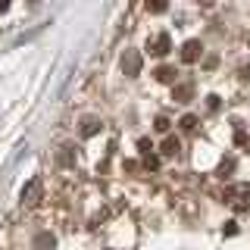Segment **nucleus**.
<instances>
[{
  "instance_id": "nucleus-11",
  "label": "nucleus",
  "mask_w": 250,
  "mask_h": 250,
  "mask_svg": "<svg viewBox=\"0 0 250 250\" xmlns=\"http://www.w3.org/2000/svg\"><path fill=\"white\" fill-rule=\"evenodd\" d=\"M231 169H234V160H225L222 166H219V172H222V175H225V172H231Z\"/></svg>"
},
{
  "instance_id": "nucleus-9",
  "label": "nucleus",
  "mask_w": 250,
  "mask_h": 250,
  "mask_svg": "<svg viewBox=\"0 0 250 250\" xmlns=\"http://www.w3.org/2000/svg\"><path fill=\"white\" fill-rule=\"evenodd\" d=\"M194 125H197L194 116H185V119H182V128H188V131H194Z\"/></svg>"
},
{
  "instance_id": "nucleus-2",
  "label": "nucleus",
  "mask_w": 250,
  "mask_h": 250,
  "mask_svg": "<svg viewBox=\"0 0 250 250\" xmlns=\"http://www.w3.org/2000/svg\"><path fill=\"white\" fill-rule=\"evenodd\" d=\"M122 72L128 75V78H135V75L141 72V57H138L135 50H128V53L122 57Z\"/></svg>"
},
{
  "instance_id": "nucleus-6",
  "label": "nucleus",
  "mask_w": 250,
  "mask_h": 250,
  "mask_svg": "<svg viewBox=\"0 0 250 250\" xmlns=\"http://www.w3.org/2000/svg\"><path fill=\"white\" fill-rule=\"evenodd\" d=\"M100 125H104L100 119H84V128H82V135H84V138L97 135V131H100Z\"/></svg>"
},
{
  "instance_id": "nucleus-3",
  "label": "nucleus",
  "mask_w": 250,
  "mask_h": 250,
  "mask_svg": "<svg viewBox=\"0 0 250 250\" xmlns=\"http://www.w3.org/2000/svg\"><path fill=\"white\" fill-rule=\"evenodd\" d=\"M169 50H172V41H169V35H156L153 41H150V53H153V57H166Z\"/></svg>"
},
{
  "instance_id": "nucleus-8",
  "label": "nucleus",
  "mask_w": 250,
  "mask_h": 250,
  "mask_svg": "<svg viewBox=\"0 0 250 250\" xmlns=\"http://www.w3.org/2000/svg\"><path fill=\"white\" fill-rule=\"evenodd\" d=\"M163 153H166V156H175L178 153V138H169L166 144H163Z\"/></svg>"
},
{
  "instance_id": "nucleus-5",
  "label": "nucleus",
  "mask_w": 250,
  "mask_h": 250,
  "mask_svg": "<svg viewBox=\"0 0 250 250\" xmlns=\"http://www.w3.org/2000/svg\"><path fill=\"white\" fill-rule=\"evenodd\" d=\"M191 94H194V84L191 82H188V84H178V88H175V100H182V104H185V100H191Z\"/></svg>"
},
{
  "instance_id": "nucleus-10",
  "label": "nucleus",
  "mask_w": 250,
  "mask_h": 250,
  "mask_svg": "<svg viewBox=\"0 0 250 250\" xmlns=\"http://www.w3.org/2000/svg\"><path fill=\"white\" fill-rule=\"evenodd\" d=\"M156 131H169V119H166V116H160V119H156Z\"/></svg>"
},
{
  "instance_id": "nucleus-7",
  "label": "nucleus",
  "mask_w": 250,
  "mask_h": 250,
  "mask_svg": "<svg viewBox=\"0 0 250 250\" xmlns=\"http://www.w3.org/2000/svg\"><path fill=\"white\" fill-rule=\"evenodd\" d=\"M156 78H160V82H172V78H175V69L160 66V69H156Z\"/></svg>"
},
{
  "instance_id": "nucleus-12",
  "label": "nucleus",
  "mask_w": 250,
  "mask_h": 250,
  "mask_svg": "<svg viewBox=\"0 0 250 250\" xmlns=\"http://www.w3.org/2000/svg\"><path fill=\"white\" fill-rule=\"evenodd\" d=\"M138 147H141V153H150V141H147V138H141Z\"/></svg>"
},
{
  "instance_id": "nucleus-1",
  "label": "nucleus",
  "mask_w": 250,
  "mask_h": 250,
  "mask_svg": "<svg viewBox=\"0 0 250 250\" xmlns=\"http://www.w3.org/2000/svg\"><path fill=\"white\" fill-rule=\"evenodd\" d=\"M203 57V44L194 38V41H185V47H182V60L185 62H197Z\"/></svg>"
},
{
  "instance_id": "nucleus-4",
  "label": "nucleus",
  "mask_w": 250,
  "mask_h": 250,
  "mask_svg": "<svg viewBox=\"0 0 250 250\" xmlns=\"http://www.w3.org/2000/svg\"><path fill=\"white\" fill-rule=\"evenodd\" d=\"M38 191H41V182H38V178H35V182H31V185L25 188V191H22V200H25V203H35Z\"/></svg>"
}]
</instances>
